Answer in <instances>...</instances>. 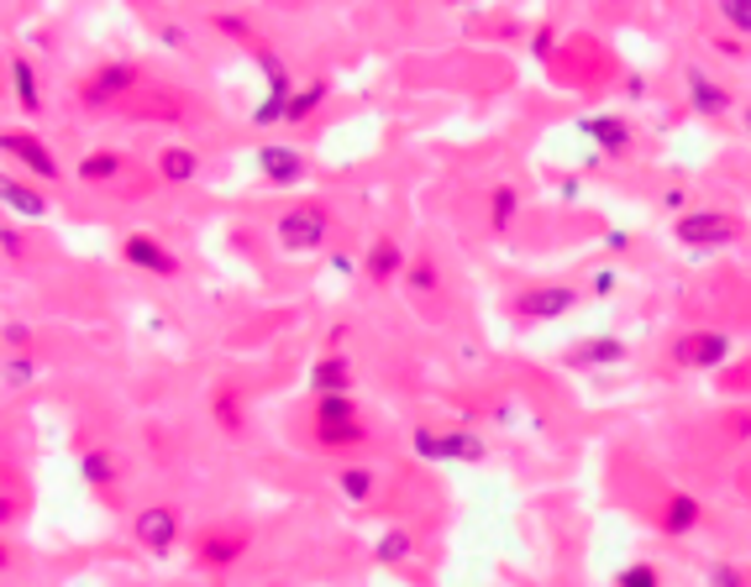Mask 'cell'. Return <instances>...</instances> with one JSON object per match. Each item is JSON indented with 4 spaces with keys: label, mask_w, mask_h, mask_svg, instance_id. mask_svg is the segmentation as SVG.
<instances>
[{
    "label": "cell",
    "mask_w": 751,
    "mask_h": 587,
    "mask_svg": "<svg viewBox=\"0 0 751 587\" xmlns=\"http://www.w3.org/2000/svg\"><path fill=\"white\" fill-rule=\"evenodd\" d=\"M121 258H126L132 267H143V273H158V278H174V273H180V258L148 232L126 236V241H121Z\"/></svg>",
    "instance_id": "cell-11"
},
{
    "label": "cell",
    "mask_w": 751,
    "mask_h": 587,
    "mask_svg": "<svg viewBox=\"0 0 751 587\" xmlns=\"http://www.w3.org/2000/svg\"><path fill=\"white\" fill-rule=\"evenodd\" d=\"M211 410L221 420V430H242V410H237V394H232V383H221L211 394Z\"/></svg>",
    "instance_id": "cell-30"
},
{
    "label": "cell",
    "mask_w": 751,
    "mask_h": 587,
    "mask_svg": "<svg viewBox=\"0 0 751 587\" xmlns=\"http://www.w3.org/2000/svg\"><path fill=\"white\" fill-rule=\"evenodd\" d=\"M0 252H5L11 263H22V258H27V236L16 232V221H5V226H0Z\"/></svg>",
    "instance_id": "cell-35"
},
{
    "label": "cell",
    "mask_w": 751,
    "mask_h": 587,
    "mask_svg": "<svg viewBox=\"0 0 751 587\" xmlns=\"http://www.w3.org/2000/svg\"><path fill=\"white\" fill-rule=\"evenodd\" d=\"M336 488H342L347 503H368L373 488H379V477H373V467H342L336 472Z\"/></svg>",
    "instance_id": "cell-27"
},
{
    "label": "cell",
    "mask_w": 751,
    "mask_h": 587,
    "mask_svg": "<svg viewBox=\"0 0 751 587\" xmlns=\"http://www.w3.org/2000/svg\"><path fill=\"white\" fill-rule=\"evenodd\" d=\"M747 132H751V105H747Z\"/></svg>",
    "instance_id": "cell-42"
},
{
    "label": "cell",
    "mask_w": 751,
    "mask_h": 587,
    "mask_svg": "<svg viewBox=\"0 0 751 587\" xmlns=\"http://www.w3.org/2000/svg\"><path fill=\"white\" fill-rule=\"evenodd\" d=\"M684 85H689V100H693V111H699V116L721 121L725 111H730V89L715 85L704 68H689V74H684Z\"/></svg>",
    "instance_id": "cell-15"
},
{
    "label": "cell",
    "mask_w": 751,
    "mask_h": 587,
    "mask_svg": "<svg viewBox=\"0 0 751 587\" xmlns=\"http://www.w3.org/2000/svg\"><path fill=\"white\" fill-rule=\"evenodd\" d=\"M604 252H631V232L610 226V232H604Z\"/></svg>",
    "instance_id": "cell-39"
},
{
    "label": "cell",
    "mask_w": 751,
    "mask_h": 587,
    "mask_svg": "<svg viewBox=\"0 0 751 587\" xmlns=\"http://www.w3.org/2000/svg\"><path fill=\"white\" fill-rule=\"evenodd\" d=\"M699 520H704V503L693 499V494H667V503H662V535H689V529H699Z\"/></svg>",
    "instance_id": "cell-19"
},
{
    "label": "cell",
    "mask_w": 751,
    "mask_h": 587,
    "mask_svg": "<svg viewBox=\"0 0 751 587\" xmlns=\"http://www.w3.org/2000/svg\"><path fill=\"white\" fill-rule=\"evenodd\" d=\"M121 168H126V158L111 152V147H106V152H90V158H79V178H85V184H111Z\"/></svg>",
    "instance_id": "cell-28"
},
{
    "label": "cell",
    "mask_w": 751,
    "mask_h": 587,
    "mask_svg": "<svg viewBox=\"0 0 751 587\" xmlns=\"http://www.w3.org/2000/svg\"><path fill=\"white\" fill-rule=\"evenodd\" d=\"M673 236L693 247V252H715V247H736L741 241V226H736V215H725V210H684L678 221H673Z\"/></svg>",
    "instance_id": "cell-3"
},
{
    "label": "cell",
    "mask_w": 751,
    "mask_h": 587,
    "mask_svg": "<svg viewBox=\"0 0 751 587\" xmlns=\"http://www.w3.org/2000/svg\"><path fill=\"white\" fill-rule=\"evenodd\" d=\"M32 341V330L22 321H5V347H11V352H22V347H27Z\"/></svg>",
    "instance_id": "cell-37"
},
{
    "label": "cell",
    "mask_w": 751,
    "mask_h": 587,
    "mask_svg": "<svg viewBox=\"0 0 751 587\" xmlns=\"http://www.w3.org/2000/svg\"><path fill=\"white\" fill-rule=\"evenodd\" d=\"M158 174L169 178V184H189V178L200 174V158L189 147H163L158 152Z\"/></svg>",
    "instance_id": "cell-24"
},
{
    "label": "cell",
    "mask_w": 751,
    "mask_h": 587,
    "mask_svg": "<svg viewBox=\"0 0 751 587\" xmlns=\"http://www.w3.org/2000/svg\"><path fill=\"white\" fill-rule=\"evenodd\" d=\"M410 258H405V247L394 241V236H373V247H368V258H362V273L373 278V284H390L394 273H405Z\"/></svg>",
    "instance_id": "cell-17"
},
{
    "label": "cell",
    "mask_w": 751,
    "mask_h": 587,
    "mask_svg": "<svg viewBox=\"0 0 751 587\" xmlns=\"http://www.w3.org/2000/svg\"><path fill=\"white\" fill-rule=\"evenodd\" d=\"M132 535H137V546L152 551V557L174 551V540H180V509H174V503H148V509H137Z\"/></svg>",
    "instance_id": "cell-7"
},
{
    "label": "cell",
    "mask_w": 751,
    "mask_h": 587,
    "mask_svg": "<svg viewBox=\"0 0 751 587\" xmlns=\"http://www.w3.org/2000/svg\"><path fill=\"white\" fill-rule=\"evenodd\" d=\"M715 11H721V22H725L730 32H741V37H751V0H721Z\"/></svg>",
    "instance_id": "cell-32"
},
{
    "label": "cell",
    "mask_w": 751,
    "mask_h": 587,
    "mask_svg": "<svg viewBox=\"0 0 751 587\" xmlns=\"http://www.w3.org/2000/svg\"><path fill=\"white\" fill-rule=\"evenodd\" d=\"M589 142L600 147L604 158H620V152H631V126L620 116H583V126H578Z\"/></svg>",
    "instance_id": "cell-16"
},
{
    "label": "cell",
    "mask_w": 751,
    "mask_h": 587,
    "mask_svg": "<svg viewBox=\"0 0 751 587\" xmlns=\"http://www.w3.org/2000/svg\"><path fill=\"white\" fill-rule=\"evenodd\" d=\"M216 27L232 32V37H242V42H258V32H253V22L247 16H232V11H216ZM263 48V42H258Z\"/></svg>",
    "instance_id": "cell-36"
},
{
    "label": "cell",
    "mask_w": 751,
    "mask_h": 587,
    "mask_svg": "<svg viewBox=\"0 0 751 587\" xmlns=\"http://www.w3.org/2000/svg\"><path fill=\"white\" fill-rule=\"evenodd\" d=\"M253 59H258L263 79H269V95H263V105L253 111V126H273V121H290V105H295L300 85L290 79V68H284V59H279L273 48H253Z\"/></svg>",
    "instance_id": "cell-5"
},
{
    "label": "cell",
    "mask_w": 751,
    "mask_h": 587,
    "mask_svg": "<svg viewBox=\"0 0 751 587\" xmlns=\"http://www.w3.org/2000/svg\"><path fill=\"white\" fill-rule=\"evenodd\" d=\"M0 205H5V215L42 221V215H48V195H42L37 184H22V178H0Z\"/></svg>",
    "instance_id": "cell-14"
},
{
    "label": "cell",
    "mask_w": 751,
    "mask_h": 587,
    "mask_svg": "<svg viewBox=\"0 0 751 587\" xmlns=\"http://www.w3.org/2000/svg\"><path fill=\"white\" fill-rule=\"evenodd\" d=\"M373 557L384 561V566H399V561H410V557H416V535H410L405 525L384 529V535L373 540Z\"/></svg>",
    "instance_id": "cell-23"
},
{
    "label": "cell",
    "mask_w": 751,
    "mask_h": 587,
    "mask_svg": "<svg viewBox=\"0 0 751 587\" xmlns=\"http://www.w3.org/2000/svg\"><path fill=\"white\" fill-rule=\"evenodd\" d=\"M331 85L327 79H310V85H300V95H295V105H290V126H300V121H310L321 105H327Z\"/></svg>",
    "instance_id": "cell-29"
},
{
    "label": "cell",
    "mask_w": 751,
    "mask_h": 587,
    "mask_svg": "<svg viewBox=\"0 0 751 587\" xmlns=\"http://www.w3.org/2000/svg\"><path fill=\"white\" fill-rule=\"evenodd\" d=\"M273 236H279V247L290 252V258H305V252H316V247H327L331 236V210L321 205H295L279 215V226H273Z\"/></svg>",
    "instance_id": "cell-4"
},
{
    "label": "cell",
    "mask_w": 751,
    "mask_h": 587,
    "mask_svg": "<svg viewBox=\"0 0 751 587\" xmlns=\"http://www.w3.org/2000/svg\"><path fill=\"white\" fill-rule=\"evenodd\" d=\"M410 451L421 462H431V467H452V462H483L489 457V440L463 430V425H452V430H416L410 436Z\"/></svg>",
    "instance_id": "cell-2"
},
{
    "label": "cell",
    "mask_w": 751,
    "mask_h": 587,
    "mask_svg": "<svg viewBox=\"0 0 751 587\" xmlns=\"http://www.w3.org/2000/svg\"><path fill=\"white\" fill-rule=\"evenodd\" d=\"M79 477H85L90 488H111V483H116V462H111V451L85 446V451H79Z\"/></svg>",
    "instance_id": "cell-25"
},
{
    "label": "cell",
    "mask_w": 751,
    "mask_h": 587,
    "mask_svg": "<svg viewBox=\"0 0 751 587\" xmlns=\"http://www.w3.org/2000/svg\"><path fill=\"white\" fill-rule=\"evenodd\" d=\"M615 362H626V341L620 336H589L583 347L568 352V367H615Z\"/></svg>",
    "instance_id": "cell-18"
},
{
    "label": "cell",
    "mask_w": 751,
    "mask_h": 587,
    "mask_svg": "<svg viewBox=\"0 0 751 587\" xmlns=\"http://www.w3.org/2000/svg\"><path fill=\"white\" fill-rule=\"evenodd\" d=\"M704 587H751V577L736 561H710L704 566Z\"/></svg>",
    "instance_id": "cell-31"
},
{
    "label": "cell",
    "mask_w": 751,
    "mask_h": 587,
    "mask_svg": "<svg viewBox=\"0 0 751 587\" xmlns=\"http://www.w3.org/2000/svg\"><path fill=\"white\" fill-rule=\"evenodd\" d=\"M615 587H662V577H657V566H647V561H631V566H620Z\"/></svg>",
    "instance_id": "cell-34"
},
{
    "label": "cell",
    "mask_w": 751,
    "mask_h": 587,
    "mask_svg": "<svg viewBox=\"0 0 751 587\" xmlns=\"http://www.w3.org/2000/svg\"><path fill=\"white\" fill-rule=\"evenodd\" d=\"M662 205H667V210H684V189H678V184H673V189H667V195H662Z\"/></svg>",
    "instance_id": "cell-41"
},
{
    "label": "cell",
    "mask_w": 751,
    "mask_h": 587,
    "mask_svg": "<svg viewBox=\"0 0 751 587\" xmlns=\"http://www.w3.org/2000/svg\"><path fill=\"white\" fill-rule=\"evenodd\" d=\"M195 551H200V566H232V561L247 551V529L226 525V529H200V540H195Z\"/></svg>",
    "instance_id": "cell-13"
},
{
    "label": "cell",
    "mask_w": 751,
    "mask_h": 587,
    "mask_svg": "<svg viewBox=\"0 0 751 587\" xmlns=\"http://www.w3.org/2000/svg\"><path fill=\"white\" fill-rule=\"evenodd\" d=\"M132 85H137V68L132 63H106V68H95L90 79H85L79 100L90 111H106V105H116L121 95H132Z\"/></svg>",
    "instance_id": "cell-8"
},
{
    "label": "cell",
    "mask_w": 751,
    "mask_h": 587,
    "mask_svg": "<svg viewBox=\"0 0 751 587\" xmlns=\"http://www.w3.org/2000/svg\"><path fill=\"white\" fill-rule=\"evenodd\" d=\"M405 289H410V299H436V289H442V273H436V263H431L426 252L410 258V267H405Z\"/></svg>",
    "instance_id": "cell-22"
},
{
    "label": "cell",
    "mask_w": 751,
    "mask_h": 587,
    "mask_svg": "<svg viewBox=\"0 0 751 587\" xmlns=\"http://www.w3.org/2000/svg\"><path fill=\"white\" fill-rule=\"evenodd\" d=\"M730 330H684L678 341H673V362L678 367H693V373H710V367H721L725 357H730Z\"/></svg>",
    "instance_id": "cell-6"
},
{
    "label": "cell",
    "mask_w": 751,
    "mask_h": 587,
    "mask_svg": "<svg viewBox=\"0 0 751 587\" xmlns=\"http://www.w3.org/2000/svg\"><path fill=\"white\" fill-rule=\"evenodd\" d=\"M583 294L573 289V284H546V289H526L515 299V310L526 315V321H557V315H568L573 304H578Z\"/></svg>",
    "instance_id": "cell-10"
},
{
    "label": "cell",
    "mask_w": 751,
    "mask_h": 587,
    "mask_svg": "<svg viewBox=\"0 0 751 587\" xmlns=\"http://www.w3.org/2000/svg\"><path fill=\"white\" fill-rule=\"evenodd\" d=\"M158 37H163V42H174V48H184V32L174 27V22H163V27H158Z\"/></svg>",
    "instance_id": "cell-40"
},
{
    "label": "cell",
    "mask_w": 751,
    "mask_h": 587,
    "mask_svg": "<svg viewBox=\"0 0 751 587\" xmlns=\"http://www.w3.org/2000/svg\"><path fill=\"white\" fill-rule=\"evenodd\" d=\"M0 147H5V158H16L27 174L37 178H59V158H53V147L48 142H37L32 132H5L0 137Z\"/></svg>",
    "instance_id": "cell-12"
},
{
    "label": "cell",
    "mask_w": 751,
    "mask_h": 587,
    "mask_svg": "<svg viewBox=\"0 0 751 587\" xmlns=\"http://www.w3.org/2000/svg\"><path fill=\"white\" fill-rule=\"evenodd\" d=\"M253 168L269 178V184H300L305 178V152L290 142H263L253 152Z\"/></svg>",
    "instance_id": "cell-9"
},
{
    "label": "cell",
    "mask_w": 751,
    "mask_h": 587,
    "mask_svg": "<svg viewBox=\"0 0 751 587\" xmlns=\"http://www.w3.org/2000/svg\"><path fill=\"white\" fill-rule=\"evenodd\" d=\"M32 378H37V362H32V357H22V352L5 357V388H11V394H16V388H27Z\"/></svg>",
    "instance_id": "cell-33"
},
{
    "label": "cell",
    "mask_w": 751,
    "mask_h": 587,
    "mask_svg": "<svg viewBox=\"0 0 751 587\" xmlns=\"http://www.w3.org/2000/svg\"><path fill=\"white\" fill-rule=\"evenodd\" d=\"M347 383H353V373H347V357L342 352H321L310 362V388L316 394H347Z\"/></svg>",
    "instance_id": "cell-20"
},
{
    "label": "cell",
    "mask_w": 751,
    "mask_h": 587,
    "mask_svg": "<svg viewBox=\"0 0 751 587\" xmlns=\"http://www.w3.org/2000/svg\"><path fill=\"white\" fill-rule=\"evenodd\" d=\"M316 440L331 446V451H347V446L368 440V425H362L353 394H321L316 399Z\"/></svg>",
    "instance_id": "cell-1"
},
{
    "label": "cell",
    "mask_w": 751,
    "mask_h": 587,
    "mask_svg": "<svg viewBox=\"0 0 751 587\" xmlns=\"http://www.w3.org/2000/svg\"><path fill=\"white\" fill-rule=\"evenodd\" d=\"M615 284H620V273H615V267H600V273L589 278V289H594V294H615Z\"/></svg>",
    "instance_id": "cell-38"
},
{
    "label": "cell",
    "mask_w": 751,
    "mask_h": 587,
    "mask_svg": "<svg viewBox=\"0 0 751 587\" xmlns=\"http://www.w3.org/2000/svg\"><path fill=\"white\" fill-rule=\"evenodd\" d=\"M515 215H520V189H515V184H500V189L489 195V226H494V232H510Z\"/></svg>",
    "instance_id": "cell-26"
},
{
    "label": "cell",
    "mask_w": 751,
    "mask_h": 587,
    "mask_svg": "<svg viewBox=\"0 0 751 587\" xmlns=\"http://www.w3.org/2000/svg\"><path fill=\"white\" fill-rule=\"evenodd\" d=\"M5 74H11V89H16V105H22V111H42V89H37V68H32V59L11 53Z\"/></svg>",
    "instance_id": "cell-21"
}]
</instances>
